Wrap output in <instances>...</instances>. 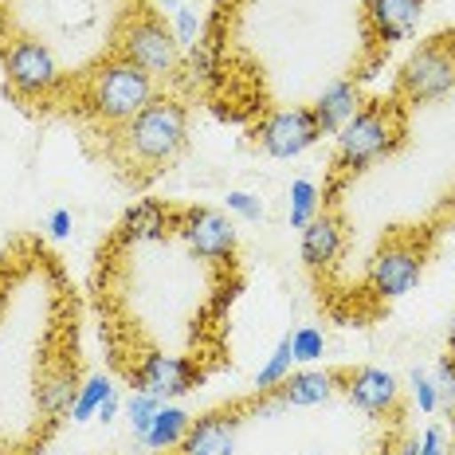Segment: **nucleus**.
Returning <instances> with one entry per match:
<instances>
[{"instance_id":"f8f14e48","label":"nucleus","mask_w":455,"mask_h":455,"mask_svg":"<svg viewBox=\"0 0 455 455\" xmlns=\"http://www.w3.org/2000/svg\"><path fill=\"white\" fill-rule=\"evenodd\" d=\"M248 420L243 401L232 409H212L204 416H196L188 424V435L181 440V455H232L235 451V432Z\"/></svg>"},{"instance_id":"aec40b11","label":"nucleus","mask_w":455,"mask_h":455,"mask_svg":"<svg viewBox=\"0 0 455 455\" xmlns=\"http://www.w3.org/2000/svg\"><path fill=\"white\" fill-rule=\"evenodd\" d=\"M291 373H295V346H291V334H283L279 346L271 349V357L255 373V393H275Z\"/></svg>"},{"instance_id":"393cba45","label":"nucleus","mask_w":455,"mask_h":455,"mask_svg":"<svg viewBox=\"0 0 455 455\" xmlns=\"http://www.w3.org/2000/svg\"><path fill=\"white\" fill-rule=\"evenodd\" d=\"M161 409V401L157 396H149V393H130V401H126V420H130V432L138 435V440H146V432H149V424H154V416Z\"/></svg>"},{"instance_id":"f3484780","label":"nucleus","mask_w":455,"mask_h":455,"mask_svg":"<svg viewBox=\"0 0 455 455\" xmlns=\"http://www.w3.org/2000/svg\"><path fill=\"white\" fill-rule=\"evenodd\" d=\"M362 107L365 102H362V87H357V79H338V83H330L315 102H310V114H315V126H318L322 138H330V134L338 138V130L346 126V122L354 118Z\"/></svg>"},{"instance_id":"c756f323","label":"nucleus","mask_w":455,"mask_h":455,"mask_svg":"<svg viewBox=\"0 0 455 455\" xmlns=\"http://www.w3.org/2000/svg\"><path fill=\"white\" fill-rule=\"evenodd\" d=\"M71 228H75L71 208H55V212L47 216V232H52V240H68V235H71Z\"/></svg>"},{"instance_id":"6ab92c4d","label":"nucleus","mask_w":455,"mask_h":455,"mask_svg":"<svg viewBox=\"0 0 455 455\" xmlns=\"http://www.w3.org/2000/svg\"><path fill=\"white\" fill-rule=\"evenodd\" d=\"M188 424H193V416H188L181 404H161L157 409V416H154V424H149V432H146V448L149 451H173V448H181V440L188 435Z\"/></svg>"},{"instance_id":"cd10ccee","label":"nucleus","mask_w":455,"mask_h":455,"mask_svg":"<svg viewBox=\"0 0 455 455\" xmlns=\"http://www.w3.org/2000/svg\"><path fill=\"white\" fill-rule=\"evenodd\" d=\"M409 385H412V401H416V409H420L424 416H432L435 409H440V388H435L432 373H424V369H412Z\"/></svg>"},{"instance_id":"0eeeda50","label":"nucleus","mask_w":455,"mask_h":455,"mask_svg":"<svg viewBox=\"0 0 455 455\" xmlns=\"http://www.w3.org/2000/svg\"><path fill=\"white\" fill-rule=\"evenodd\" d=\"M4 79L20 99H44L63 83L60 60L40 36H12L4 47Z\"/></svg>"},{"instance_id":"6e6552de","label":"nucleus","mask_w":455,"mask_h":455,"mask_svg":"<svg viewBox=\"0 0 455 455\" xmlns=\"http://www.w3.org/2000/svg\"><path fill=\"white\" fill-rule=\"evenodd\" d=\"M126 377L138 393H149V396H157L161 404H169V401H181L185 393H193L204 373L193 357L161 354V349H141L138 362L126 369Z\"/></svg>"},{"instance_id":"20e7f679","label":"nucleus","mask_w":455,"mask_h":455,"mask_svg":"<svg viewBox=\"0 0 455 455\" xmlns=\"http://www.w3.org/2000/svg\"><path fill=\"white\" fill-rule=\"evenodd\" d=\"M157 99L154 79L130 60L114 55V60L99 63V71L87 83V110L94 118L110 122V126H126L134 114H141Z\"/></svg>"},{"instance_id":"f704fd0d","label":"nucleus","mask_w":455,"mask_h":455,"mask_svg":"<svg viewBox=\"0 0 455 455\" xmlns=\"http://www.w3.org/2000/svg\"><path fill=\"white\" fill-rule=\"evenodd\" d=\"M401 455H416V440H409V443H404V451Z\"/></svg>"},{"instance_id":"f257e3e1","label":"nucleus","mask_w":455,"mask_h":455,"mask_svg":"<svg viewBox=\"0 0 455 455\" xmlns=\"http://www.w3.org/2000/svg\"><path fill=\"white\" fill-rule=\"evenodd\" d=\"M404 141V110L401 102L373 99L365 102L346 126L338 130V149H334V188L346 177L362 173L373 161L396 154Z\"/></svg>"},{"instance_id":"a878e982","label":"nucleus","mask_w":455,"mask_h":455,"mask_svg":"<svg viewBox=\"0 0 455 455\" xmlns=\"http://www.w3.org/2000/svg\"><path fill=\"white\" fill-rule=\"evenodd\" d=\"M291 346H295V362L310 365L326 354V334H322V326H299L291 334Z\"/></svg>"},{"instance_id":"72a5a7b5","label":"nucleus","mask_w":455,"mask_h":455,"mask_svg":"<svg viewBox=\"0 0 455 455\" xmlns=\"http://www.w3.org/2000/svg\"><path fill=\"white\" fill-rule=\"evenodd\" d=\"M448 349L455 354V315H451V326H448Z\"/></svg>"},{"instance_id":"39448f33","label":"nucleus","mask_w":455,"mask_h":455,"mask_svg":"<svg viewBox=\"0 0 455 455\" xmlns=\"http://www.w3.org/2000/svg\"><path fill=\"white\" fill-rule=\"evenodd\" d=\"M455 91V36H432L404 60L396 75V102H435Z\"/></svg>"},{"instance_id":"2f4dec72","label":"nucleus","mask_w":455,"mask_h":455,"mask_svg":"<svg viewBox=\"0 0 455 455\" xmlns=\"http://www.w3.org/2000/svg\"><path fill=\"white\" fill-rule=\"evenodd\" d=\"M118 409H122V401H118V393H110L107 401H102V409H99V416L94 420H102V424H110L114 416H118Z\"/></svg>"},{"instance_id":"9b49d317","label":"nucleus","mask_w":455,"mask_h":455,"mask_svg":"<svg viewBox=\"0 0 455 455\" xmlns=\"http://www.w3.org/2000/svg\"><path fill=\"white\" fill-rule=\"evenodd\" d=\"M341 393L354 409H362L365 416H388L401 404V381L381 365H357V369H341Z\"/></svg>"},{"instance_id":"b1692460","label":"nucleus","mask_w":455,"mask_h":455,"mask_svg":"<svg viewBox=\"0 0 455 455\" xmlns=\"http://www.w3.org/2000/svg\"><path fill=\"white\" fill-rule=\"evenodd\" d=\"M169 32H173V40H177V47H181V52H193V47L204 40V16L196 12L193 4L177 8V12H173V24H169Z\"/></svg>"},{"instance_id":"1a4fd4ad","label":"nucleus","mask_w":455,"mask_h":455,"mask_svg":"<svg viewBox=\"0 0 455 455\" xmlns=\"http://www.w3.org/2000/svg\"><path fill=\"white\" fill-rule=\"evenodd\" d=\"M177 235H181L185 248L193 251L196 259L216 263V267L232 263L235 243H240L235 224L228 220L224 212H216V208H181V212H177Z\"/></svg>"},{"instance_id":"f03ea898","label":"nucleus","mask_w":455,"mask_h":455,"mask_svg":"<svg viewBox=\"0 0 455 455\" xmlns=\"http://www.w3.org/2000/svg\"><path fill=\"white\" fill-rule=\"evenodd\" d=\"M188 146V110L177 99L157 94L141 114L118 130V149L130 165H141L149 173H161L169 161L181 157Z\"/></svg>"},{"instance_id":"4be33fe9","label":"nucleus","mask_w":455,"mask_h":455,"mask_svg":"<svg viewBox=\"0 0 455 455\" xmlns=\"http://www.w3.org/2000/svg\"><path fill=\"white\" fill-rule=\"evenodd\" d=\"M114 393V385L107 381V377H87V381L79 385V396H75V404H71V420L75 424H87L99 416L102 409V401Z\"/></svg>"},{"instance_id":"dca6fc26","label":"nucleus","mask_w":455,"mask_h":455,"mask_svg":"<svg viewBox=\"0 0 455 455\" xmlns=\"http://www.w3.org/2000/svg\"><path fill=\"white\" fill-rule=\"evenodd\" d=\"M341 393V373L338 369H299L287 381L275 388L283 409H318V404L334 401Z\"/></svg>"},{"instance_id":"5701e85b","label":"nucleus","mask_w":455,"mask_h":455,"mask_svg":"<svg viewBox=\"0 0 455 455\" xmlns=\"http://www.w3.org/2000/svg\"><path fill=\"white\" fill-rule=\"evenodd\" d=\"M216 75H220V60H216V47L208 44V32H204V40L188 52V83L193 87H208V83H216Z\"/></svg>"},{"instance_id":"7c9ffc66","label":"nucleus","mask_w":455,"mask_h":455,"mask_svg":"<svg viewBox=\"0 0 455 455\" xmlns=\"http://www.w3.org/2000/svg\"><path fill=\"white\" fill-rule=\"evenodd\" d=\"M416 455H443V428L440 424L424 428V435L416 440Z\"/></svg>"},{"instance_id":"412c9836","label":"nucleus","mask_w":455,"mask_h":455,"mask_svg":"<svg viewBox=\"0 0 455 455\" xmlns=\"http://www.w3.org/2000/svg\"><path fill=\"white\" fill-rule=\"evenodd\" d=\"M322 212V188L310 181V177H299L291 181V193H287V216H291V228H307L315 216Z\"/></svg>"},{"instance_id":"473e14b6","label":"nucleus","mask_w":455,"mask_h":455,"mask_svg":"<svg viewBox=\"0 0 455 455\" xmlns=\"http://www.w3.org/2000/svg\"><path fill=\"white\" fill-rule=\"evenodd\" d=\"M185 4H188V0H157V8H161V12H169V16H173L177 8H185Z\"/></svg>"},{"instance_id":"4468645a","label":"nucleus","mask_w":455,"mask_h":455,"mask_svg":"<svg viewBox=\"0 0 455 455\" xmlns=\"http://www.w3.org/2000/svg\"><path fill=\"white\" fill-rule=\"evenodd\" d=\"M177 212H181V208L157 201V196H146V201H138L126 216H122L118 243H126V248H138V243L165 240L169 232H177Z\"/></svg>"},{"instance_id":"7ed1b4c3","label":"nucleus","mask_w":455,"mask_h":455,"mask_svg":"<svg viewBox=\"0 0 455 455\" xmlns=\"http://www.w3.org/2000/svg\"><path fill=\"white\" fill-rule=\"evenodd\" d=\"M428 267V235L409 228V232H393L381 240V248L373 251L365 267V291L377 302H396L409 291H416V283L424 279Z\"/></svg>"},{"instance_id":"c85d7f7f","label":"nucleus","mask_w":455,"mask_h":455,"mask_svg":"<svg viewBox=\"0 0 455 455\" xmlns=\"http://www.w3.org/2000/svg\"><path fill=\"white\" fill-rule=\"evenodd\" d=\"M228 212L240 216V220H248V224H259V220H263V201H259L255 193L232 188V193H228Z\"/></svg>"},{"instance_id":"bb28decb","label":"nucleus","mask_w":455,"mask_h":455,"mask_svg":"<svg viewBox=\"0 0 455 455\" xmlns=\"http://www.w3.org/2000/svg\"><path fill=\"white\" fill-rule=\"evenodd\" d=\"M432 381H435V388H440V409L455 412V354L451 349L440 354V362H435V369H432Z\"/></svg>"},{"instance_id":"9d476101","label":"nucleus","mask_w":455,"mask_h":455,"mask_svg":"<svg viewBox=\"0 0 455 455\" xmlns=\"http://www.w3.org/2000/svg\"><path fill=\"white\" fill-rule=\"evenodd\" d=\"M318 138L322 134L315 126L310 107H283V110H271L267 118L255 122V146L275 161H291V157L307 154Z\"/></svg>"},{"instance_id":"423d86ee","label":"nucleus","mask_w":455,"mask_h":455,"mask_svg":"<svg viewBox=\"0 0 455 455\" xmlns=\"http://www.w3.org/2000/svg\"><path fill=\"white\" fill-rule=\"evenodd\" d=\"M118 55L141 68L149 79H173L181 71V47H177L169 24L157 12H138L130 16L126 28L118 32Z\"/></svg>"},{"instance_id":"a211bd4d","label":"nucleus","mask_w":455,"mask_h":455,"mask_svg":"<svg viewBox=\"0 0 455 455\" xmlns=\"http://www.w3.org/2000/svg\"><path fill=\"white\" fill-rule=\"evenodd\" d=\"M79 373H75V362H55L40 373V385H36V412L44 420H60V416H71V404L79 396Z\"/></svg>"},{"instance_id":"ddd939ff","label":"nucleus","mask_w":455,"mask_h":455,"mask_svg":"<svg viewBox=\"0 0 455 455\" xmlns=\"http://www.w3.org/2000/svg\"><path fill=\"white\" fill-rule=\"evenodd\" d=\"M420 16H424V0H365L362 24L377 47H393L416 32Z\"/></svg>"},{"instance_id":"2eb2a0df","label":"nucleus","mask_w":455,"mask_h":455,"mask_svg":"<svg viewBox=\"0 0 455 455\" xmlns=\"http://www.w3.org/2000/svg\"><path fill=\"white\" fill-rule=\"evenodd\" d=\"M341 248H346V224H341L338 212H330V208H322V212L302 228L299 235V255L302 263H307L310 271H326L338 263Z\"/></svg>"}]
</instances>
